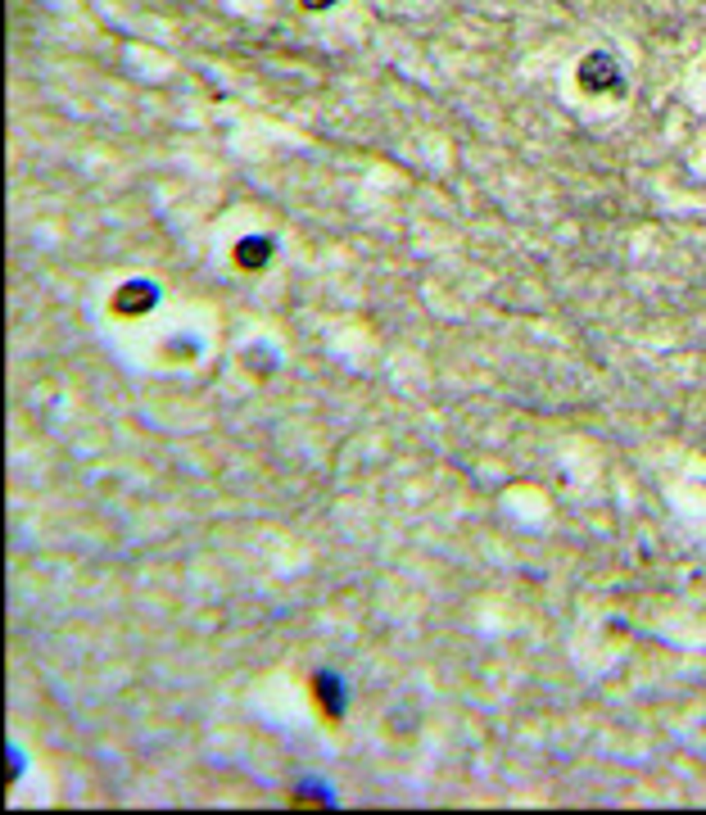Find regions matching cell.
<instances>
[{
  "label": "cell",
  "instance_id": "5",
  "mask_svg": "<svg viewBox=\"0 0 706 815\" xmlns=\"http://www.w3.org/2000/svg\"><path fill=\"white\" fill-rule=\"evenodd\" d=\"M308 10H326V5H335V0H304Z\"/></svg>",
  "mask_w": 706,
  "mask_h": 815
},
{
  "label": "cell",
  "instance_id": "3",
  "mask_svg": "<svg viewBox=\"0 0 706 815\" xmlns=\"http://www.w3.org/2000/svg\"><path fill=\"white\" fill-rule=\"evenodd\" d=\"M268 254H272V245H268V241H259V236L235 245V263H241V268H263V263H268Z\"/></svg>",
  "mask_w": 706,
  "mask_h": 815
},
{
  "label": "cell",
  "instance_id": "1",
  "mask_svg": "<svg viewBox=\"0 0 706 815\" xmlns=\"http://www.w3.org/2000/svg\"><path fill=\"white\" fill-rule=\"evenodd\" d=\"M579 86L584 91H621V73L612 55H588L579 64Z\"/></svg>",
  "mask_w": 706,
  "mask_h": 815
},
{
  "label": "cell",
  "instance_id": "2",
  "mask_svg": "<svg viewBox=\"0 0 706 815\" xmlns=\"http://www.w3.org/2000/svg\"><path fill=\"white\" fill-rule=\"evenodd\" d=\"M150 304H154V286L150 281H132V286L118 290V299H113L118 313H146Z\"/></svg>",
  "mask_w": 706,
  "mask_h": 815
},
{
  "label": "cell",
  "instance_id": "4",
  "mask_svg": "<svg viewBox=\"0 0 706 815\" xmlns=\"http://www.w3.org/2000/svg\"><path fill=\"white\" fill-rule=\"evenodd\" d=\"M317 697H322V707H326L331 716H340V684H335L331 675H317Z\"/></svg>",
  "mask_w": 706,
  "mask_h": 815
}]
</instances>
